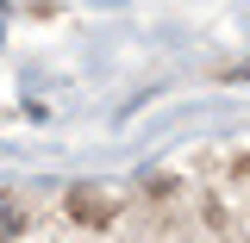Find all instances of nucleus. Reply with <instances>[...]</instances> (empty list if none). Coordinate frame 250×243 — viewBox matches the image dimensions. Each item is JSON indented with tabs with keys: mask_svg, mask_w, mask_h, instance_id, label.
<instances>
[{
	"mask_svg": "<svg viewBox=\"0 0 250 243\" xmlns=\"http://www.w3.org/2000/svg\"><path fill=\"white\" fill-rule=\"evenodd\" d=\"M69 212L82 218V224H106V218H113V200L94 193V187H75V193H69Z\"/></svg>",
	"mask_w": 250,
	"mask_h": 243,
	"instance_id": "nucleus-1",
	"label": "nucleus"
},
{
	"mask_svg": "<svg viewBox=\"0 0 250 243\" xmlns=\"http://www.w3.org/2000/svg\"><path fill=\"white\" fill-rule=\"evenodd\" d=\"M19 224H25V212H19V200H13V193L0 187V243H6V237H19Z\"/></svg>",
	"mask_w": 250,
	"mask_h": 243,
	"instance_id": "nucleus-2",
	"label": "nucleus"
}]
</instances>
